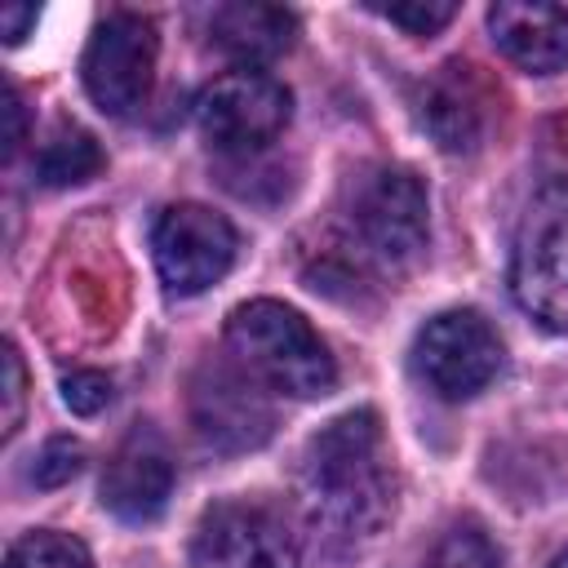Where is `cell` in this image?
<instances>
[{
    "label": "cell",
    "mask_w": 568,
    "mask_h": 568,
    "mask_svg": "<svg viewBox=\"0 0 568 568\" xmlns=\"http://www.w3.org/2000/svg\"><path fill=\"white\" fill-rule=\"evenodd\" d=\"M102 506L124 524H146L169 506L173 493V457L164 439L146 426L129 430L102 470Z\"/></svg>",
    "instance_id": "7c38bea8"
},
{
    "label": "cell",
    "mask_w": 568,
    "mask_h": 568,
    "mask_svg": "<svg viewBox=\"0 0 568 568\" xmlns=\"http://www.w3.org/2000/svg\"><path fill=\"white\" fill-rule=\"evenodd\" d=\"M306 515L333 537H373L395 515V457L386 448L382 417L351 408L320 426L297 466Z\"/></svg>",
    "instance_id": "6da1fadb"
},
{
    "label": "cell",
    "mask_w": 568,
    "mask_h": 568,
    "mask_svg": "<svg viewBox=\"0 0 568 568\" xmlns=\"http://www.w3.org/2000/svg\"><path fill=\"white\" fill-rule=\"evenodd\" d=\"M191 568H302L284 519L257 501H217L200 515Z\"/></svg>",
    "instance_id": "9c48e42d"
},
{
    "label": "cell",
    "mask_w": 568,
    "mask_h": 568,
    "mask_svg": "<svg viewBox=\"0 0 568 568\" xmlns=\"http://www.w3.org/2000/svg\"><path fill=\"white\" fill-rule=\"evenodd\" d=\"M80 466H84V448H80L75 439L58 435V439H49V444L40 448V457H36V466H31V479H36L40 488H62L67 479L80 475Z\"/></svg>",
    "instance_id": "d6986e66"
},
{
    "label": "cell",
    "mask_w": 568,
    "mask_h": 568,
    "mask_svg": "<svg viewBox=\"0 0 568 568\" xmlns=\"http://www.w3.org/2000/svg\"><path fill=\"white\" fill-rule=\"evenodd\" d=\"M493 89L470 62H444L430 80L417 89V120L448 155H470L484 146L493 129Z\"/></svg>",
    "instance_id": "30bf717a"
},
{
    "label": "cell",
    "mask_w": 568,
    "mask_h": 568,
    "mask_svg": "<svg viewBox=\"0 0 568 568\" xmlns=\"http://www.w3.org/2000/svg\"><path fill=\"white\" fill-rule=\"evenodd\" d=\"M155 53H160V40H155L151 18L129 13V9L106 13L93 27L84 58H80V75H84V89L98 102V111H106L115 120L138 115L142 102L151 98Z\"/></svg>",
    "instance_id": "8992f818"
},
{
    "label": "cell",
    "mask_w": 568,
    "mask_h": 568,
    "mask_svg": "<svg viewBox=\"0 0 568 568\" xmlns=\"http://www.w3.org/2000/svg\"><path fill=\"white\" fill-rule=\"evenodd\" d=\"M426 235H430V204L413 169L377 164L346 186L337 248L346 253L351 266H368L382 275L408 271L422 257Z\"/></svg>",
    "instance_id": "7a4b0ae2"
},
{
    "label": "cell",
    "mask_w": 568,
    "mask_h": 568,
    "mask_svg": "<svg viewBox=\"0 0 568 568\" xmlns=\"http://www.w3.org/2000/svg\"><path fill=\"white\" fill-rule=\"evenodd\" d=\"M493 44L532 75H555L568 67V9L559 4H528V0H501L488 9Z\"/></svg>",
    "instance_id": "4fadbf2b"
},
{
    "label": "cell",
    "mask_w": 568,
    "mask_h": 568,
    "mask_svg": "<svg viewBox=\"0 0 568 568\" xmlns=\"http://www.w3.org/2000/svg\"><path fill=\"white\" fill-rule=\"evenodd\" d=\"M235 226L204 204H169L151 226V257L169 293L195 297L235 262Z\"/></svg>",
    "instance_id": "ba28073f"
},
{
    "label": "cell",
    "mask_w": 568,
    "mask_h": 568,
    "mask_svg": "<svg viewBox=\"0 0 568 568\" xmlns=\"http://www.w3.org/2000/svg\"><path fill=\"white\" fill-rule=\"evenodd\" d=\"M4 568H93V559H89L80 537L53 532V528H36V532H27V537H18L9 546Z\"/></svg>",
    "instance_id": "2e32d148"
},
{
    "label": "cell",
    "mask_w": 568,
    "mask_h": 568,
    "mask_svg": "<svg viewBox=\"0 0 568 568\" xmlns=\"http://www.w3.org/2000/svg\"><path fill=\"white\" fill-rule=\"evenodd\" d=\"M510 288L537 324L568 333V178L528 200L510 248Z\"/></svg>",
    "instance_id": "277c9868"
},
{
    "label": "cell",
    "mask_w": 568,
    "mask_h": 568,
    "mask_svg": "<svg viewBox=\"0 0 568 568\" xmlns=\"http://www.w3.org/2000/svg\"><path fill=\"white\" fill-rule=\"evenodd\" d=\"M550 568H568V550H564V555H559V559H555Z\"/></svg>",
    "instance_id": "cb8c5ba5"
},
{
    "label": "cell",
    "mask_w": 568,
    "mask_h": 568,
    "mask_svg": "<svg viewBox=\"0 0 568 568\" xmlns=\"http://www.w3.org/2000/svg\"><path fill=\"white\" fill-rule=\"evenodd\" d=\"M297 40V18L280 4H217L209 9V44L226 58L253 67L288 53Z\"/></svg>",
    "instance_id": "5bb4252c"
},
{
    "label": "cell",
    "mask_w": 568,
    "mask_h": 568,
    "mask_svg": "<svg viewBox=\"0 0 568 568\" xmlns=\"http://www.w3.org/2000/svg\"><path fill=\"white\" fill-rule=\"evenodd\" d=\"M226 351L235 368H244L257 386L293 399L328 395L337 382V364L320 333L293 306L271 297L240 302L226 315Z\"/></svg>",
    "instance_id": "3957f363"
},
{
    "label": "cell",
    "mask_w": 568,
    "mask_h": 568,
    "mask_svg": "<svg viewBox=\"0 0 568 568\" xmlns=\"http://www.w3.org/2000/svg\"><path fill=\"white\" fill-rule=\"evenodd\" d=\"M102 164H106V160H102L98 138H93L89 129H80V124H62V129L40 146V155H36V178H40L44 186H80V182L98 178Z\"/></svg>",
    "instance_id": "9a60e30c"
},
{
    "label": "cell",
    "mask_w": 568,
    "mask_h": 568,
    "mask_svg": "<svg viewBox=\"0 0 568 568\" xmlns=\"http://www.w3.org/2000/svg\"><path fill=\"white\" fill-rule=\"evenodd\" d=\"M0 115H4V160H13V155L22 151V142H27V106H22L18 84H4V106H0Z\"/></svg>",
    "instance_id": "7402d4cb"
},
{
    "label": "cell",
    "mask_w": 568,
    "mask_h": 568,
    "mask_svg": "<svg viewBox=\"0 0 568 568\" xmlns=\"http://www.w3.org/2000/svg\"><path fill=\"white\" fill-rule=\"evenodd\" d=\"M373 13H382L386 22L404 27L408 36H435L439 27H448L457 18L453 0H404V4H368Z\"/></svg>",
    "instance_id": "ac0fdd59"
},
{
    "label": "cell",
    "mask_w": 568,
    "mask_h": 568,
    "mask_svg": "<svg viewBox=\"0 0 568 568\" xmlns=\"http://www.w3.org/2000/svg\"><path fill=\"white\" fill-rule=\"evenodd\" d=\"M62 404L80 417H93L111 404V377L106 373H93V368H80V373H67L62 377Z\"/></svg>",
    "instance_id": "ffe728a7"
},
{
    "label": "cell",
    "mask_w": 568,
    "mask_h": 568,
    "mask_svg": "<svg viewBox=\"0 0 568 568\" xmlns=\"http://www.w3.org/2000/svg\"><path fill=\"white\" fill-rule=\"evenodd\" d=\"M413 368L439 399H470L497 377L501 337L479 311H439L413 337Z\"/></svg>",
    "instance_id": "52a82bcc"
},
{
    "label": "cell",
    "mask_w": 568,
    "mask_h": 568,
    "mask_svg": "<svg viewBox=\"0 0 568 568\" xmlns=\"http://www.w3.org/2000/svg\"><path fill=\"white\" fill-rule=\"evenodd\" d=\"M288 115H293V93L257 67H235L209 80L195 98V124L204 142L222 155L266 151L284 133Z\"/></svg>",
    "instance_id": "5b68a950"
},
{
    "label": "cell",
    "mask_w": 568,
    "mask_h": 568,
    "mask_svg": "<svg viewBox=\"0 0 568 568\" xmlns=\"http://www.w3.org/2000/svg\"><path fill=\"white\" fill-rule=\"evenodd\" d=\"M422 568H501V550L479 524H453L435 537Z\"/></svg>",
    "instance_id": "e0dca14e"
},
{
    "label": "cell",
    "mask_w": 568,
    "mask_h": 568,
    "mask_svg": "<svg viewBox=\"0 0 568 568\" xmlns=\"http://www.w3.org/2000/svg\"><path fill=\"white\" fill-rule=\"evenodd\" d=\"M0 368H4V439H13L22 426V404H27V373H22V355L13 342H4Z\"/></svg>",
    "instance_id": "44dd1931"
},
{
    "label": "cell",
    "mask_w": 568,
    "mask_h": 568,
    "mask_svg": "<svg viewBox=\"0 0 568 568\" xmlns=\"http://www.w3.org/2000/svg\"><path fill=\"white\" fill-rule=\"evenodd\" d=\"M31 27H36V4H4L0 9V36H4V44H18Z\"/></svg>",
    "instance_id": "603a6c76"
},
{
    "label": "cell",
    "mask_w": 568,
    "mask_h": 568,
    "mask_svg": "<svg viewBox=\"0 0 568 568\" xmlns=\"http://www.w3.org/2000/svg\"><path fill=\"white\" fill-rule=\"evenodd\" d=\"M191 417L204 444L235 453L257 448L271 435V408L257 382L235 364H204L191 382Z\"/></svg>",
    "instance_id": "8fae6325"
}]
</instances>
